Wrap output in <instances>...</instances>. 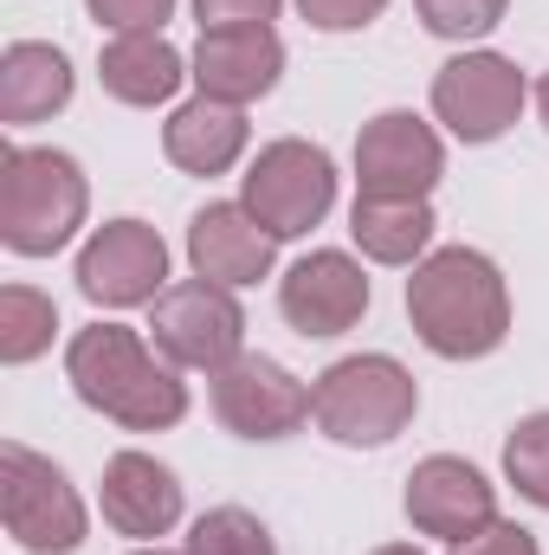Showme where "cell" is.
<instances>
[{"label": "cell", "instance_id": "obj_1", "mask_svg": "<svg viewBox=\"0 0 549 555\" xmlns=\"http://www.w3.org/2000/svg\"><path fill=\"white\" fill-rule=\"evenodd\" d=\"M413 336L446 362H478L511 336V291L505 272L472 246H439L408 278Z\"/></svg>", "mask_w": 549, "mask_h": 555}, {"label": "cell", "instance_id": "obj_2", "mask_svg": "<svg viewBox=\"0 0 549 555\" xmlns=\"http://www.w3.org/2000/svg\"><path fill=\"white\" fill-rule=\"evenodd\" d=\"M65 382L91 414L117 420L130 433H162L188 414V388L168 356H155L137 330L124 323H91L65 349Z\"/></svg>", "mask_w": 549, "mask_h": 555}, {"label": "cell", "instance_id": "obj_3", "mask_svg": "<svg viewBox=\"0 0 549 555\" xmlns=\"http://www.w3.org/2000/svg\"><path fill=\"white\" fill-rule=\"evenodd\" d=\"M91 214L85 168L65 149H0V246L20 259H52Z\"/></svg>", "mask_w": 549, "mask_h": 555}, {"label": "cell", "instance_id": "obj_4", "mask_svg": "<svg viewBox=\"0 0 549 555\" xmlns=\"http://www.w3.org/2000/svg\"><path fill=\"white\" fill-rule=\"evenodd\" d=\"M420 408V388L395 356H343L317 375L310 414L336 446H388Z\"/></svg>", "mask_w": 549, "mask_h": 555}, {"label": "cell", "instance_id": "obj_5", "mask_svg": "<svg viewBox=\"0 0 549 555\" xmlns=\"http://www.w3.org/2000/svg\"><path fill=\"white\" fill-rule=\"evenodd\" d=\"M0 524L26 555H72L85 550V530H91L72 478L20 439L0 446Z\"/></svg>", "mask_w": 549, "mask_h": 555}, {"label": "cell", "instance_id": "obj_6", "mask_svg": "<svg viewBox=\"0 0 549 555\" xmlns=\"http://www.w3.org/2000/svg\"><path fill=\"white\" fill-rule=\"evenodd\" d=\"M246 214L272 233V240H297L310 233L330 207H336V162L317 149V142H266L246 168V188H240Z\"/></svg>", "mask_w": 549, "mask_h": 555}, {"label": "cell", "instance_id": "obj_7", "mask_svg": "<svg viewBox=\"0 0 549 555\" xmlns=\"http://www.w3.org/2000/svg\"><path fill=\"white\" fill-rule=\"evenodd\" d=\"M149 336L155 349L175 362V369H227L233 356H246V310L227 284H207V278H188V284H168L155 297V317H149Z\"/></svg>", "mask_w": 549, "mask_h": 555}, {"label": "cell", "instance_id": "obj_8", "mask_svg": "<svg viewBox=\"0 0 549 555\" xmlns=\"http://www.w3.org/2000/svg\"><path fill=\"white\" fill-rule=\"evenodd\" d=\"M524 98L531 85L505 52H459L433 78V117L459 142H498L524 117Z\"/></svg>", "mask_w": 549, "mask_h": 555}, {"label": "cell", "instance_id": "obj_9", "mask_svg": "<svg viewBox=\"0 0 549 555\" xmlns=\"http://www.w3.org/2000/svg\"><path fill=\"white\" fill-rule=\"evenodd\" d=\"M446 175V149L433 137V124H420L413 111H382L362 124L356 137V194L369 201H426Z\"/></svg>", "mask_w": 549, "mask_h": 555}, {"label": "cell", "instance_id": "obj_10", "mask_svg": "<svg viewBox=\"0 0 549 555\" xmlns=\"http://www.w3.org/2000/svg\"><path fill=\"white\" fill-rule=\"evenodd\" d=\"M214 414L240 439H284L310 420V388L272 356H233L214 369Z\"/></svg>", "mask_w": 549, "mask_h": 555}, {"label": "cell", "instance_id": "obj_11", "mask_svg": "<svg viewBox=\"0 0 549 555\" xmlns=\"http://www.w3.org/2000/svg\"><path fill=\"white\" fill-rule=\"evenodd\" d=\"M168 278V246L155 227L142 220H111L85 240L78 253V291L104 310H130V304H155Z\"/></svg>", "mask_w": 549, "mask_h": 555}, {"label": "cell", "instance_id": "obj_12", "mask_svg": "<svg viewBox=\"0 0 549 555\" xmlns=\"http://www.w3.org/2000/svg\"><path fill=\"white\" fill-rule=\"evenodd\" d=\"M408 517L420 537H439V543H465L478 537L485 524H498V491L485 485L478 465L465 459H420L408 472Z\"/></svg>", "mask_w": 549, "mask_h": 555}, {"label": "cell", "instance_id": "obj_13", "mask_svg": "<svg viewBox=\"0 0 549 555\" xmlns=\"http://www.w3.org/2000/svg\"><path fill=\"white\" fill-rule=\"evenodd\" d=\"M278 310L297 336H343L369 310V278L349 253H310L278 284Z\"/></svg>", "mask_w": 549, "mask_h": 555}, {"label": "cell", "instance_id": "obj_14", "mask_svg": "<svg viewBox=\"0 0 549 555\" xmlns=\"http://www.w3.org/2000/svg\"><path fill=\"white\" fill-rule=\"evenodd\" d=\"M272 253H278V240L246 214V201H207L188 220V266L207 284H227V291L259 284L272 272Z\"/></svg>", "mask_w": 549, "mask_h": 555}, {"label": "cell", "instance_id": "obj_15", "mask_svg": "<svg viewBox=\"0 0 549 555\" xmlns=\"http://www.w3.org/2000/svg\"><path fill=\"white\" fill-rule=\"evenodd\" d=\"M284 72V46H278L272 26H214L201 33L194 46V85L201 98H220V104H259Z\"/></svg>", "mask_w": 549, "mask_h": 555}, {"label": "cell", "instance_id": "obj_16", "mask_svg": "<svg viewBox=\"0 0 549 555\" xmlns=\"http://www.w3.org/2000/svg\"><path fill=\"white\" fill-rule=\"evenodd\" d=\"M98 504H104V524L117 530V537H168L175 524H181V478L162 465V459H149V452H117L111 465H104V491H98Z\"/></svg>", "mask_w": 549, "mask_h": 555}, {"label": "cell", "instance_id": "obj_17", "mask_svg": "<svg viewBox=\"0 0 549 555\" xmlns=\"http://www.w3.org/2000/svg\"><path fill=\"white\" fill-rule=\"evenodd\" d=\"M65 104H72V59L59 46L13 39L0 52V124L26 130V124H46Z\"/></svg>", "mask_w": 549, "mask_h": 555}, {"label": "cell", "instance_id": "obj_18", "mask_svg": "<svg viewBox=\"0 0 549 555\" xmlns=\"http://www.w3.org/2000/svg\"><path fill=\"white\" fill-rule=\"evenodd\" d=\"M162 149L181 175H227L240 155H246V111L240 104H220V98H194L181 104L168 124H162Z\"/></svg>", "mask_w": 549, "mask_h": 555}, {"label": "cell", "instance_id": "obj_19", "mask_svg": "<svg viewBox=\"0 0 549 555\" xmlns=\"http://www.w3.org/2000/svg\"><path fill=\"white\" fill-rule=\"evenodd\" d=\"M98 78H104V91H111L117 104L155 111V104H168V98L181 91L188 65H181V52H175L162 33H117V39L104 46V59H98Z\"/></svg>", "mask_w": 549, "mask_h": 555}, {"label": "cell", "instance_id": "obj_20", "mask_svg": "<svg viewBox=\"0 0 549 555\" xmlns=\"http://www.w3.org/2000/svg\"><path fill=\"white\" fill-rule=\"evenodd\" d=\"M349 233L375 266H413L433 246V207L426 201H369V194H356Z\"/></svg>", "mask_w": 549, "mask_h": 555}, {"label": "cell", "instance_id": "obj_21", "mask_svg": "<svg viewBox=\"0 0 549 555\" xmlns=\"http://www.w3.org/2000/svg\"><path fill=\"white\" fill-rule=\"evenodd\" d=\"M52 330H59V310L46 291L33 284H7L0 291V362L7 369H26L52 349Z\"/></svg>", "mask_w": 549, "mask_h": 555}, {"label": "cell", "instance_id": "obj_22", "mask_svg": "<svg viewBox=\"0 0 549 555\" xmlns=\"http://www.w3.org/2000/svg\"><path fill=\"white\" fill-rule=\"evenodd\" d=\"M188 555H278V543H272V530H266L253 511L220 504V511L194 517V530H188Z\"/></svg>", "mask_w": 549, "mask_h": 555}, {"label": "cell", "instance_id": "obj_23", "mask_svg": "<svg viewBox=\"0 0 549 555\" xmlns=\"http://www.w3.org/2000/svg\"><path fill=\"white\" fill-rule=\"evenodd\" d=\"M505 478L518 485V498H531L537 511H549V408L511 426V439H505Z\"/></svg>", "mask_w": 549, "mask_h": 555}, {"label": "cell", "instance_id": "obj_24", "mask_svg": "<svg viewBox=\"0 0 549 555\" xmlns=\"http://www.w3.org/2000/svg\"><path fill=\"white\" fill-rule=\"evenodd\" d=\"M413 7H420L426 33H439V39H485L511 0H413Z\"/></svg>", "mask_w": 549, "mask_h": 555}, {"label": "cell", "instance_id": "obj_25", "mask_svg": "<svg viewBox=\"0 0 549 555\" xmlns=\"http://www.w3.org/2000/svg\"><path fill=\"white\" fill-rule=\"evenodd\" d=\"M85 7L111 33H162V20L175 13V0H85Z\"/></svg>", "mask_w": 549, "mask_h": 555}, {"label": "cell", "instance_id": "obj_26", "mask_svg": "<svg viewBox=\"0 0 549 555\" xmlns=\"http://www.w3.org/2000/svg\"><path fill=\"white\" fill-rule=\"evenodd\" d=\"M388 0H297V13L317 26V33H362L369 20H382Z\"/></svg>", "mask_w": 549, "mask_h": 555}, {"label": "cell", "instance_id": "obj_27", "mask_svg": "<svg viewBox=\"0 0 549 555\" xmlns=\"http://www.w3.org/2000/svg\"><path fill=\"white\" fill-rule=\"evenodd\" d=\"M194 20H201V33H214V26H272L278 0H194Z\"/></svg>", "mask_w": 549, "mask_h": 555}, {"label": "cell", "instance_id": "obj_28", "mask_svg": "<svg viewBox=\"0 0 549 555\" xmlns=\"http://www.w3.org/2000/svg\"><path fill=\"white\" fill-rule=\"evenodd\" d=\"M452 555H537V537L524 530V524H485L478 537H465V543H452Z\"/></svg>", "mask_w": 549, "mask_h": 555}, {"label": "cell", "instance_id": "obj_29", "mask_svg": "<svg viewBox=\"0 0 549 555\" xmlns=\"http://www.w3.org/2000/svg\"><path fill=\"white\" fill-rule=\"evenodd\" d=\"M537 111H544V124H549V72H544V85H537Z\"/></svg>", "mask_w": 549, "mask_h": 555}, {"label": "cell", "instance_id": "obj_30", "mask_svg": "<svg viewBox=\"0 0 549 555\" xmlns=\"http://www.w3.org/2000/svg\"><path fill=\"white\" fill-rule=\"evenodd\" d=\"M375 555H420V550H413V543H382Z\"/></svg>", "mask_w": 549, "mask_h": 555}, {"label": "cell", "instance_id": "obj_31", "mask_svg": "<svg viewBox=\"0 0 549 555\" xmlns=\"http://www.w3.org/2000/svg\"><path fill=\"white\" fill-rule=\"evenodd\" d=\"M137 555H168V550H137Z\"/></svg>", "mask_w": 549, "mask_h": 555}]
</instances>
